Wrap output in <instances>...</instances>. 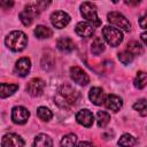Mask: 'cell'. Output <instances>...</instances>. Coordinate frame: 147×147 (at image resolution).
Returning <instances> with one entry per match:
<instances>
[{"label":"cell","instance_id":"cell-1","mask_svg":"<svg viewBox=\"0 0 147 147\" xmlns=\"http://www.w3.org/2000/svg\"><path fill=\"white\" fill-rule=\"evenodd\" d=\"M55 103L63 109H69L78 103L79 93L69 85H62L54 98Z\"/></svg>","mask_w":147,"mask_h":147},{"label":"cell","instance_id":"cell-2","mask_svg":"<svg viewBox=\"0 0 147 147\" xmlns=\"http://www.w3.org/2000/svg\"><path fill=\"white\" fill-rule=\"evenodd\" d=\"M49 5V2H44V1H38L34 3H30L28 6H25L24 10L20 13V20L24 25H30L33 22L34 16H38L39 13L45 9V7H47Z\"/></svg>","mask_w":147,"mask_h":147},{"label":"cell","instance_id":"cell-3","mask_svg":"<svg viewBox=\"0 0 147 147\" xmlns=\"http://www.w3.org/2000/svg\"><path fill=\"white\" fill-rule=\"evenodd\" d=\"M5 44L9 49L14 52H21L28 44V37L22 31H13L6 37Z\"/></svg>","mask_w":147,"mask_h":147},{"label":"cell","instance_id":"cell-4","mask_svg":"<svg viewBox=\"0 0 147 147\" xmlns=\"http://www.w3.org/2000/svg\"><path fill=\"white\" fill-rule=\"evenodd\" d=\"M102 36H103L105 40L113 47L118 46L123 40V34L119 31V29H116V28H113L109 25H107L102 29Z\"/></svg>","mask_w":147,"mask_h":147},{"label":"cell","instance_id":"cell-5","mask_svg":"<svg viewBox=\"0 0 147 147\" xmlns=\"http://www.w3.org/2000/svg\"><path fill=\"white\" fill-rule=\"evenodd\" d=\"M80 13L83 15L84 18H86L88 22H91V24H93L94 26H99L100 25V20L98 18L96 15V7L94 3L92 2H83L80 6Z\"/></svg>","mask_w":147,"mask_h":147},{"label":"cell","instance_id":"cell-6","mask_svg":"<svg viewBox=\"0 0 147 147\" xmlns=\"http://www.w3.org/2000/svg\"><path fill=\"white\" fill-rule=\"evenodd\" d=\"M108 22L116 25L117 28L123 29L124 31H129L131 28V24L129 22V20L121 13L118 11H111L108 14Z\"/></svg>","mask_w":147,"mask_h":147},{"label":"cell","instance_id":"cell-7","mask_svg":"<svg viewBox=\"0 0 147 147\" xmlns=\"http://www.w3.org/2000/svg\"><path fill=\"white\" fill-rule=\"evenodd\" d=\"M51 22H52L53 26H55L56 29H63L64 26H67L69 24L70 16L62 10H57L51 15Z\"/></svg>","mask_w":147,"mask_h":147},{"label":"cell","instance_id":"cell-8","mask_svg":"<svg viewBox=\"0 0 147 147\" xmlns=\"http://www.w3.org/2000/svg\"><path fill=\"white\" fill-rule=\"evenodd\" d=\"M70 76H71V79L79 85H87L90 83L88 75L77 65H74L70 68Z\"/></svg>","mask_w":147,"mask_h":147},{"label":"cell","instance_id":"cell-9","mask_svg":"<svg viewBox=\"0 0 147 147\" xmlns=\"http://www.w3.org/2000/svg\"><path fill=\"white\" fill-rule=\"evenodd\" d=\"M44 88H45V82L40 78H33L26 85V91L32 96L41 95L44 92Z\"/></svg>","mask_w":147,"mask_h":147},{"label":"cell","instance_id":"cell-10","mask_svg":"<svg viewBox=\"0 0 147 147\" xmlns=\"http://www.w3.org/2000/svg\"><path fill=\"white\" fill-rule=\"evenodd\" d=\"M30 117V113L26 108L18 106V107H14L11 110V119L14 123L16 124H24L26 123V121Z\"/></svg>","mask_w":147,"mask_h":147},{"label":"cell","instance_id":"cell-11","mask_svg":"<svg viewBox=\"0 0 147 147\" xmlns=\"http://www.w3.org/2000/svg\"><path fill=\"white\" fill-rule=\"evenodd\" d=\"M1 146L2 147H23L24 146V140L18 134L8 133V134L2 137Z\"/></svg>","mask_w":147,"mask_h":147},{"label":"cell","instance_id":"cell-12","mask_svg":"<svg viewBox=\"0 0 147 147\" xmlns=\"http://www.w3.org/2000/svg\"><path fill=\"white\" fill-rule=\"evenodd\" d=\"M76 33L83 38H90L94 33V25L90 22H79L75 29Z\"/></svg>","mask_w":147,"mask_h":147},{"label":"cell","instance_id":"cell-13","mask_svg":"<svg viewBox=\"0 0 147 147\" xmlns=\"http://www.w3.org/2000/svg\"><path fill=\"white\" fill-rule=\"evenodd\" d=\"M103 103H105V106H106L107 109L113 110L114 113H117V111L122 108V106H123L122 99H121L119 96L115 95V94H109V95H107Z\"/></svg>","mask_w":147,"mask_h":147},{"label":"cell","instance_id":"cell-14","mask_svg":"<svg viewBox=\"0 0 147 147\" xmlns=\"http://www.w3.org/2000/svg\"><path fill=\"white\" fill-rule=\"evenodd\" d=\"M76 121L80 125L85 127H90L93 124V114L88 109H82L76 114Z\"/></svg>","mask_w":147,"mask_h":147},{"label":"cell","instance_id":"cell-15","mask_svg":"<svg viewBox=\"0 0 147 147\" xmlns=\"http://www.w3.org/2000/svg\"><path fill=\"white\" fill-rule=\"evenodd\" d=\"M30 68H31V61L30 59L28 57H21L16 64H15V72L21 76V77H24L29 74L30 71Z\"/></svg>","mask_w":147,"mask_h":147},{"label":"cell","instance_id":"cell-16","mask_svg":"<svg viewBox=\"0 0 147 147\" xmlns=\"http://www.w3.org/2000/svg\"><path fill=\"white\" fill-rule=\"evenodd\" d=\"M88 98L95 106H100L105 102V94L100 87H92L88 92Z\"/></svg>","mask_w":147,"mask_h":147},{"label":"cell","instance_id":"cell-17","mask_svg":"<svg viewBox=\"0 0 147 147\" xmlns=\"http://www.w3.org/2000/svg\"><path fill=\"white\" fill-rule=\"evenodd\" d=\"M56 46L63 53H70L75 48V44H74L72 39L69 38V37H62V38H60L57 40V42H56Z\"/></svg>","mask_w":147,"mask_h":147},{"label":"cell","instance_id":"cell-18","mask_svg":"<svg viewBox=\"0 0 147 147\" xmlns=\"http://www.w3.org/2000/svg\"><path fill=\"white\" fill-rule=\"evenodd\" d=\"M18 90V85L17 84H7V83H1L0 85V95L2 99L14 94V92H16Z\"/></svg>","mask_w":147,"mask_h":147},{"label":"cell","instance_id":"cell-19","mask_svg":"<svg viewBox=\"0 0 147 147\" xmlns=\"http://www.w3.org/2000/svg\"><path fill=\"white\" fill-rule=\"evenodd\" d=\"M32 147H53V141L48 136L41 133L36 137Z\"/></svg>","mask_w":147,"mask_h":147},{"label":"cell","instance_id":"cell-20","mask_svg":"<svg viewBox=\"0 0 147 147\" xmlns=\"http://www.w3.org/2000/svg\"><path fill=\"white\" fill-rule=\"evenodd\" d=\"M53 34V31L47 28V26H44V25H38L36 29H34V36L39 39H45V38H49L52 37Z\"/></svg>","mask_w":147,"mask_h":147},{"label":"cell","instance_id":"cell-21","mask_svg":"<svg viewBox=\"0 0 147 147\" xmlns=\"http://www.w3.org/2000/svg\"><path fill=\"white\" fill-rule=\"evenodd\" d=\"M91 51L94 55H99L105 51V44L100 37H95L91 44Z\"/></svg>","mask_w":147,"mask_h":147},{"label":"cell","instance_id":"cell-22","mask_svg":"<svg viewBox=\"0 0 147 147\" xmlns=\"http://www.w3.org/2000/svg\"><path fill=\"white\" fill-rule=\"evenodd\" d=\"M133 83H134V86H136L137 88H139V90L144 88V87L147 85V72L138 71Z\"/></svg>","mask_w":147,"mask_h":147},{"label":"cell","instance_id":"cell-23","mask_svg":"<svg viewBox=\"0 0 147 147\" xmlns=\"http://www.w3.org/2000/svg\"><path fill=\"white\" fill-rule=\"evenodd\" d=\"M136 144V138L129 133L123 134L118 140V146L121 147H132Z\"/></svg>","mask_w":147,"mask_h":147},{"label":"cell","instance_id":"cell-24","mask_svg":"<svg viewBox=\"0 0 147 147\" xmlns=\"http://www.w3.org/2000/svg\"><path fill=\"white\" fill-rule=\"evenodd\" d=\"M96 121H98V126L99 127H105L109 122H110V115L103 110L98 111L96 114Z\"/></svg>","mask_w":147,"mask_h":147},{"label":"cell","instance_id":"cell-25","mask_svg":"<svg viewBox=\"0 0 147 147\" xmlns=\"http://www.w3.org/2000/svg\"><path fill=\"white\" fill-rule=\"evenodd\" d=\"M126 48H127L126 51L130 52L133 56H134V55H140V54H142V52H144L142 46H141L140 42H138V41H130V42L127 44Z\"/></svg>","mask_w":147,"mask_h":147},{"label":"cell","instance_id":"cell-26","mask_svg":"<svg viewBox=\"0 0 147 147\" xmlns=\"http://www.w3.org/2000/svg\"><path fill=\"white\" fill-rule=\"evenodd\" d=\"M77 142V137L74 133H69L61 139V147H75Z\"/></svg>","mask_w":147,"mask_h":147},{"label":"cell","instance_id":"cell-27","mask_svg":"<svg viewBox=\"0 0 147 147\" xmlns=\"http://www.w3.org/2000/svg\"><path fill=\"white\" fill-rule=\"evenodd\" d=\"M133 109L139 113L140 116H147V100L140 99L133 105Z\"/></svg>","mask_w":147,"mask_h":147},{"label":"cell","instance_id":"cell-28","mask_svg":"<svg viewBox=\"0 0 147 147\" xmlns=\"http://www.w3.org/2000/svg\"><path fill=\"white\" fill-rule=\"evenodd\" d=\"M37 115L41 121H46V122H48L53 117L52 111L46 107H39L38 110H37Z\"/></svg>","mask_w":147,"mask_h":147},{"label":"cell","instance_id":"cell-29","mask_svg":"<svg viewBox=\"0 0 147 147\" xmlns=\"http://www.w3.org/2000/svg\"><path fill=\"white\" fill-rule=\"evenodd\" d=\"M118 60L123 64H130L133 61V55L127 51H123V52L118 53Z\"/></svg>","mask_w":147,"mask_h":147},{"label":"cell","instance_id":"cell-30","mask_svg":"<svg viewBox=\"0 0 147 147\" xmlns=\"http://www.w3.org/2000/svg\"><path fill=\"white\" fill-rule=\"evenodd\" d=\"M139 25H140V28H142V29H147V14H145L144 16L140 17V20H139Z\"/></svg>","mask_w":147,"mask_h":147},{"label":"cell","instance_id":"cell-31","mask_svg":"<svg viewBox=\"0 0 147 147\" xmlns=\"http://www.w3.org/2000/svg\"><path fill=\"white\" fill-rule=\"evenodd\" d=\"M77 147H94V146L91 142H88V141H82V142L78 144Z\"/></svg>","mask_w":147,"mask_h":147},{"label":"cell","instance_id":"cell-32","mask_svg":"<svg viewBox=\"0 0 147 147\" xmlns=\"http://www.w3.org/2000/svg\"><path fill=\"white\" fill-rule=\"evenodd\" d=\"M13 5H14L13 1H1V6H2V7H8V8H9V7H11Z\"/></svg>","mask_w":147,"mask_h":147},{"label":"cell","instance_id":"cell-33","mask_svg":"<svg viewBox=\"0 0 147 147\" xmlns=\"http://www.w3.org/2000/svg\"><path fill=\"white\" fill-rule=\"evenodd\" d=\"M141 40L147 45V32H144V33H141Z\"/></svg>","mask_w":147,"mask_h":147},{"label":"cell","instance_id":"cell-34","mask_svg":"<svg viewBox=\"0 0 147 147\" xmlns=\"http://www.w3.org/2000/svg\"><path fill=\"white\" fill-rule=\"evenodd\" d=\"M125 3H126V5H138V3H139V1H136V2H131V1H125Z\"/></svg>","mask_w":147,"mask_h":147}]
</instances>
